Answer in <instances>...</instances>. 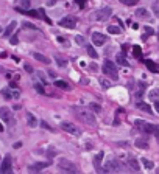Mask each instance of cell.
Here are the masks:
<instances>
[{"mask_svg":"<svg viewBox=\"0 0 159 174\" xmlns=\"http://www.w3.org/2000/svg\"><path fill=\"white\" fill-rule=\"evenodd\" d=\"M47 166H48V163H47V162H38V163L30 165V171H31V173H36V171H41V170L47 168Z\"/></svg>","mask_w":159,"mask_h":174,"instance_id":"cell-15","label":"cell"},{"mask_svg":"<svg viewBox=\"0 0 159 174\" xmlns=\"http://www.w3.org/2000/svg\"><path fill=\"white\" fill-rule=\"evenodd\" d=\"M27 123H28V126H30V128H36L39 121L36 120V118H34V115H33V114L27 112Z\"/></svg>","mask_w":159,"mask_h":174,"instance_id":"cell-17","label":"cell"},{"mask_svg":"<svg viewBox=\"0 0 159 174\" xmlns=\"http://www.w3.org/2000/svg\"><path fill=\"white\" fill-rule=\"evenodd\" d=\"M75 115H77L78 120H81L83 123L89 124V126H95L97 120H95V115L91 112V109H84V107H75Z\"/></svg>","mask_w":159,"mask_h":174,"instance_id":"cell-1","label":"cell"},{"mask_svg":"<svg viewBox=\"0 0 159 174\" xmlns=\"http://www.w3.org/2000/svg\"><path fill=\"white\" fill-rule=\"evenodd\" d=\"M0 132H3V126H2V123H0Z\"/></svg>","mask_w":159,"mask_h":174,"instance_id":"cell-48","label":"cell"},{"mask_svg":"<svg viewBox=\"0 0 159 174\" xmlns=\"http://www.w3.org/2000/svg\"><path fill=\"white\" fill-rule=\"evenodd\" d=\"M115 61H117V64H120V65H126V64H128V62H126V59H125V56H123V54H117Z\"/></svg>","mask_w":159,"mask_h":174,"instance_id":"cell-29","label":"cell"},{"mask_svg":"<svg viewBox=\"0 0 159 174\" xmlns=\"http://www.w3.org/2000/svg\"><path fill=\"white\" fill-rule=\"evenodd\" d=\"M158 39H159V33H158Z\"/></svg>","mask_w":159,"mask_h":174,"instance_id":"cell-50","label":"cell"},{"mask_svg":"<svg viewBox=\"0 0 159 174\" xmlns=\"http://www.w3.org/2000/svg\"><path fill=\"white\" fill-rule=\"evenodd\" d=\"M151 10H153L155 16L159 17V2H153V5H151Z\"/></svg>","mask_w":159,"mask_h":174,"instance_id":"cell-31","label":"cell"},{"mask_svg":"<svg viewBox=\"0 0 159 174\" xmlns=\"http://www.w3.org/2000/svg\"><path fill=\"white\" fill-rule=\"evenodd\" d=\"M34 89H36L39 93H44V87L41 86V84H34Z\"/></svg>","mask_w":159,"mask_h":174,"instance_id":"cell-37","label":"cell"},{"mask_svg":"<svg viewBox=\"0 0 159 174\" xmlns=\"http://www.w3.org/2000/svg\"><path fill=\"white\" fill-rule=\"evenodd\" d=\"M61 129L69 132V134H72V135H80L81 134V131L75 126L73 123H69V121H63V123H61Z\"/></svg>","mask_w":159,"mask_h":174,"instance_id":"cell-10","label":"cell"},{"mask_svg":"<svg viewBox=\"0 0 159 174\" xmlns=\"http://www.w3.org/2000/svg\"><path fill=\"white\" fill-rule=\"evenodd\" d=\"M47 156H48V157H53V156H56V151H52V149H50V151L47 152Z\"/></svg>","mask_w":159,"mask_h":174,"instance_id":"cell-42","label":"cell"},{"mask_svg":"<svg viewBox=\"0 0 159 174\" xmlns=\"http://www.w3.org/2000/svg\"><path fill=\"white\" fill-rule=\"evenodd\" d=\"M75 40H77L78 44H81V45L84 44V37H81V36H77V37H75Z\"/></svg>","mask_w":159,"mask_h":174,"instance_id":"cell-38","label":"cell"},{"mask_svg":"<svg viewBox=\"0 0 159 174\" xmlns=\"http://www.w3.org/2000/svg\"><path fill=\"white\" fill-rule=\"evenodd\" d=\"M119 2L123 3V5H126V6H134L137 3V0H119Z\"/></svg>","mask_w":159,"mask_h":174,"instance_id":"cell-34","label":"cell"},{"mask_svg":"<svg viewBox=\"0 0 159 174\" xmlns=\"http://www.w3.org/2000/svg\"><path fill=\"white\" fill-rule=\"evenodd\" d=\"M22 6H24V8H28V6H30V0H22Z\"/></svg>","mask_w":159,"mask_h":174,"instance_id":"cell-40","label":"cell"},{"mask_svg":"<svg viewBox=\"0 0 159 174\" xmlns=\"http://www.w3.org/2000/svg\"><path fill=\"white\" fill-rule=\"evenodd\" d=\"M143 62H145V65L148 67V70H150L151 73H158V67H156L151 61H143Z\"/></svg>","mask_w":159,"mask_h":174,"instance_id":"cell-24","label":"cell"},{"mask_svg":"<svg viewBox=\"0 0 159 174\" xmlns=\"http://www.w3.org/2000/svg\"><path fill=\"white\" fill-rule=\"evenodd\" d=\"M58 168L61 171H64V173H78V166L72 163L70 160H66V159H61L59 162H58Z\"/></svg>","mask_w":159,"mask_h":174,"instance_id":"cell-5","label":"cell"},{"mask_svg":"<svg viewBox=\"0 0 159 174\" xmlns=\"http://www.w3.org/2000/svg\"><path fill=\"white\" fill-rule=\"evenodd\" d=\"M156 137H158V142H159V132H158V135H156Z\"/></svg>","mask_w":159,"mask_h":174,"instance_id":"cell-49","label":"cell"},{"mask_svg":"<svg viewBox=\"0 0 159 174\" xmlns=\"http://www.w3.org/2000/svg\"><path fill=\"white\" fill-rule=\"evenodd\" d=\"M111 16H112V10L111 8H101L100 11H97V19L101 20V22L108 20Z\"/></svg>","mask_w":159,"mask_h":174,"instance_id":"cell-11","label":"cell"},{"mask_svg":"<svg viewBox=\"0 0 159 174\" xmlns=\"http://www.w3.org/2000/svg\"><path fill=\"white\" fill-rule=\"evenodd\" d=\"M128 165H129L134 171H139V162H137L136 159H129V160H128Z\"/></svg>","mask_w":159,"mask_h":174,"instance_id":"cell-25","label":"cell"},{"mask_svg":"<svg viewBox=\"0 0 159 174\" xmlns=\"http://www.w3.org/2000/svg\"><path fill=\"white\" fill-rule=\"evenodd\" d=\"M0 31H2V28H0Z\"/></svg>","mask_w":159,"mask_h":174,"instance_id":"cell-51","label":"cell"},{"mask_svg":"<svg viewBox=\"0 0 159 174\" xmlns=\"http://www.w3.org/2000/svg\"><path fill=\"white\" fill-rule=\"evenodd\" d=\"M120 163H119V160L117 159H111V160H108V162L105 163V166H103V171L105 173H117V171H120Z\"/></svg>","mask_w":159,"mask_h":174,"instance_id":"cell-6","label":"cell"},{"mask_svg":"<svg viewBox=\"0 0 159 174\" xmlns=\"http://www.w3.org/2000/svg\"><path fill=\"white\" fill-rule=\"evenodd\" d=\"M17 42H19V39H17V37H11V44H13V45L17 44Z\"/></svg>","mask_w":159,"mask_h":174,"instance_id":"cell-45","label":"cell"},{"mask_svg":"<svg viewBox=\"0 0 159 174\" xmlns=\"http://www.w3.org/2000/svg\"><path fill=\"white\" fill-rule=\"evenodd\" d=\"M0 118L8 123V126H13L14 124V118H13V112L8 109V107H0Z\"/></svg>","mask_w":159,"mask_h":174,"instance_id":"cell-8","label":"cell"},{"mask_svg":"<svg viewBox=\"0 0 159 174\" xmlns=\"http://www.w3.org/2000/svg\"><path fill=\"white\" fill-rule=\"evenodd\" d=\"M101 159H103V151H101V152H98V154L95 156V159H94V165H95V170H97V171H101V168H100V162H101Z\"/></svg>","mask_w":159,"mask_h":174,"instance_id":"cell-20","label":"cell"},{"mask_svg":"<svg viewBox=\"0 0 159 174\" xmlns=\"http://www.w3.org/2000/svg\"><path fill=\"white\" fill-rule=\"evenodd\" d=\"M55 3H56V0H47V5H48V6H52V5H55Z\"/></svg>","mask_w":159,"mask_h":174,"instance_id":"cell-44","label":"cell"},{"mask_svg":"<svg viewBox=\"0 0 159 174\" xmlns=\"http://www.w3.org/2000/svg\"><path fill=\"white\" fill-rule=\"evenodd\" d=\"M136 146L141 149H147L148 148V137H141L136 140Z\"/></svg>","mask_w":159,"mask_h":174,"instance_id":"cell-16","label":"cell"},{"mask_svg":"<svg viewBox=\"0 0 159 174\" xmlns=\"http://www.w3.org/2000/svg\"><path fill=\"white\" fill-rule=\"evenodd\" d=\"M55 59H56V64H58L59 67H66V65H67V61H66V59H63L61 56H56Z\"/></svg>","mask_w":159,"mask_h":174,"instance_id":"cell-33","label":"cell"},{"mask_svg":"<svg viewBox=\"0 0 159 174\" xmlns=\"http://www.w3.org/2000/svg\"><path fill=\"white\" fill-rule=\"evenodd\" d=\"M137 106V109L139 110H142V112H147V114H151V106L150 104H147V103H142V101H139L136 104Z\"/></svg>","mask_w":159,"mask_h":174,"instance_id":"cell-18","label":"cell"},{"mask_svg":"<svg viewBox=\"0 0 159 174\" xmlns=\"http://www.w3.org/2000/svg\"><path fill=\"white\" fill-rule=\"evenodd\" d=\"M136 16L139 17V19H147L148 17V11L145 10V8H139L136 11Z\"/></svg>","mask_w":159,"mask_h":174,"instance_id":"cell-23","label":"cell"},{"mask_svg":"<svg viewBox=\"0 0 159 174\" xmlns=\"http://www.w3.org/2000/svg\"><path fill=\"white\" fill-rule=\"evenodd\" d=\"M155 109L158 110V114H159V101H156V103H155Z\"/></svg>","mask_w":159,"mask_h":174,"instance_id":"cell-46","label":"cell"},{"mask_svg":"<svg viewBox=\"0 0 159 174\" xmlns=\"http://www.w3.org/2000/svg\"><path fill=\"white\" fill-rule=\"evenodd\" d=\"M16 11L22 12V14H25V16H31V17L42 19V20H45L47 23H50V25H52V20L45 16V11H44V10H28V11H25V10H22V8H16Z\"/></svg>","mask_w":159,"mask_h":174,"instance_id":"cell-4","label":"cell"},{"mask_svg":"<svg viewBox=\"0 0 159 174\" xmlns=\"http://www.w3.org/2000/svg\"><path fill=\"white\" fill-rule=\"evenodd\" d=\"M100 86L105 89V90H108L109 87H111V82H109L108 79H105V78H100Z\"/></svg>","mask_w":159,"mask_h":174,"instance_id":"cell-30","label":"cell"},{"mask_svg":"<svg viewBox=\"0 0 159 174\" xmlns=\"http://www.w3.org/2000/svg\"><path fill=\"white\" fill-rule=\"evenodd\" d=\"M86 51H87V54H89L91 58H94V59H95V58H98V53H97L91 45H87V47H86Z\"/></svg>","mask_w":159,"mask_h":174,"instance_id":"cell-27","label":"cell"},{"mask_svg":"<svg viewBox=\"0 0 159 174\" xmlns=\"http://www.w3.org/2000/svg\"><path fill=\"white\" fill-rule=\"evenodd\" d=\"M39 124H41V126H42V128H45V129H48V131H53V129H52V128H50V126H48V124H47V123H45V121H41V123H39Z\"/></svg>","mask_w":159,"mask_h":174,"instance_id":"cell-39","label":"cell"},{"mask_svg":"<svg viewBox=\"0 0 159 174\" xmlns=\"http://www.w3.org/2000/svg\"><path fill=\"white\" fill-rule=\"evenodd\" d=\"M120 28L119 26H114V25H109L108 26V33H111V34H120Z\"/></svg>","mask_w":159,"mask_h":174,"instance_id":"cell-28","label":"cell"},{"mask_svg":"<svg viewBox=\"0 0 159 174\" xmlns=\"http://www.w3.org/2000/svg\"><path fill=\"white\" fill-rule=\"evenodd\" d=\"M16 26H17V22H16V20L10 22V23H8V26H6L5 31H3V37H5V39H8V37L11 36V34H13V31H14Z\"/></svg>","mask_w":159,"mask_h":174,"instance_id":"cell-13","label":"cell"},{"mask_svg":"<svg viewBox=\"0 0 159 174\" xmlns=\"http://www.w3.org/2000/svg\"><path fill=\"white\" fill-rule=\"evenodd\" d=\"M55 86H56L58 89H64V90H70V86L67 84L66 81H61V79H56L55 81Z\"/></svg>","mask_w":159,"mask_h":174,"instance_id":"cell-22","label":"cell"},{"mask_svg":"<svg viewBox=\"0 0 159 174\" xmlns=\"http://www.w3.org/2000/svg\"><path fill=\"white\" fill-rule=\"evenodd\" d=\"M136 128L139 131H142L143 134H158L159 132V124H151V123H147L143 120H137Z\"/></svg>","mask_w":159,"mask_h":174,"instance_id":"cell-2","label":"cell"},{"mask_svg":"<svg viewBox=\"0 0 159 174\" xmlns=\"http://www.w3.org/2000/svg\"><path fill=\"white\" fill-rule=\"evenodd\" d=\"M20 146H22V143H20V142H17V143L14 145V148H20Z\"/></svg>","mask_w":159,"mask_h":174,"instance_id":"cell-47","label":"cell"},{"mask_svg":"<svg viewBox=\"0 0 159 174\" xmlns=\"http://www.w3.org/2000/svg\"><path fill=\"white\" fill-rule=\"evenodd\" d=\"M2 95L5 96V100H11V98H17L19 96V90H10V89H3Z\"/></svg>","mask_w":159,"mask_h":174,"instance_id":"cell-14","label":"cell"},{"mask_svg":"<svg viewBox=\"0 0 159 174\" xmlns=\"http://www.w3.org/2000/svg\"><path fill=\"white\" fill-rule=\"evenodd\" d=\"M133 48H134V56H136V58H141V47L136 45V47H133Z\"/></svg>","mask_w":159,"mask_h":174,"instance_id":"cell-36","label":"cell"},{"mask_svg":"<svg viewBox=\"0 0 159 174\" xmlns=\"http://www.w3.org/2000/svg\"><path fill=\"white\" fill-rule=\"evenodd\" d=\"M59 25L63 26V28H69V30H72L77 26V17L75 16H66L59 20Z\"/></svg>","mask_w":159,"mask_h":174,"instance_id":"cell-7","label":"cell"},{"mask_svg":"<svg viewBox=\"0 0 159 174\" xmlns=\"http://www.w3.org/2000/svg\"><path fill=\"white\" fill-rule=\"evenodd\" d=\"M101 72L105 73L106 76H109V78H112V79H117V78H119V72H117L115 64H114L112 61H109V59H106L105 62H103Z\"/></svg>","mask_w":159,"mask_h":174,"instance_id":"cell-3","label":"cell"},{"mask_svg":"<svg viewBox=\"0 0 159 174\" xmlns=\"http://www.w3.org/2000/svg\"><path fill=\"white\" fill-rule=\"evenodd\" d=\"M77 3L81 6V8H83V6H84V3H86V0H77Z\"/></svg>","mask_w":159,"mask_h":174,"instance_id":"cell-43","label":"cell"},{"mask_svg":"<svg viewBox=\"0 0 159 174\" xmlns=\"http://www.w3.org/2000/svg\"><path fill=\"white\" fill-rule=\"evenodd\" d=\"M153 28H151V26H145L143 28V34H142V40H147L150 36H153Z\"/></svg>","mask_w":159,"mask_h":174,"instance_id":"cell-21","label":"cell"},{"mask_svg":"<svg viewBox=\"0 0 159 174\" xmlns=\"http://www.w3.org/2000/svg\"><path fill=\"white\" fill-rule=\"evenodd\" d=\"M89 109H92L95 114H100L101 112V107L98 106V104H95V103H92V104H89Z\"/></svg>","mask_w":159,"mask_h":174,"instance_id":"cell-32","label":"cell"},{"mask_svg":"<svg viewBox=\"0 0 159 174\" xmlns=\"http://www.w3.org/2000/svg\"><path fill=\"white\" fill-rule=\"evenodd\" d=\"M33 56H34V59H36V61L42 62V64H50V59H48L47 56H44V54H41V53H34Z\"/></svg>","mask_w":159,"mask_h":174,"instance_id":"cell-19","label":"cell"},{"mask_svg":"<svg viewBox=\"0 0 159 174\" xmlns=\"http://www.w3.org/2000/svg\"><path fill=\"white\" fill-rule=\"evenodd\" d=\"M13 171V160H11V156H5V159L2 160V165H0V173L3 174H10Z\"/></svg>","mask_w":159,"mask_h":174,"instance_id":"cell-9","label":"cell"},{"mask_svg":"<svg viewBox=\"0 0 159 174\" xmlns=\"http://www.w3.org/2000/svg\"><path fill=\"white\" fill-rule=\"evenodd\" d=\"M158 96H159V89H155L150 92V98H158Z\"/></svg>","mask_w":159,"mask_h":174,"instance_id":"cell-35","label":"cell"},{"mask_svg":"<svg viewBox=\"0 0 159 174\" xmlns=\"http://www.w3.org/2000/svg\"><path fill=\"white\" fill-rule=\"evenodd\" d=\"M106 40H108V37L103 33H94L92 34V42L97 47H101L103 44H106Z\"/></svg>","mask_w":159,"mask_h":174,"instance_id":"cell-12","label":"cell"},{"mask_svg":"<svg viewBox=\"0 0 159 174\" xmlns=\"http://www.w3.org/2000/svg\"><path fill=\"white\" fill-rule=\"evenodd\" d=\"M142 165H143L147 170H153V168H155V163L151 162V160H148V159H142Z\"/></svg>","mask_w":159,"mask_h":174,"instance_id":"cell-26","label":"cell"},{"mask_svg":"<svg viewBox=\"0 0 159 174\" xmlns=\"http://www.w3.org/2000/svg\"><path fill=\"white\" fill-rule=\"evenodd\" d=\"M25 70L28 72V73H31V72H33V67H31V65H28V64H25Z\"/></svg>","mask_w":159,"mask_h":174,"instance_id":"cell-41","label":"cell"}]
</instances>
